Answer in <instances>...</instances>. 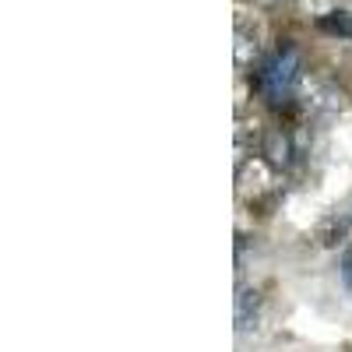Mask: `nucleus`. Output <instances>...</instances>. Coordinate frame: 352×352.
I'll return each mask as SVG.
<instances>
[{
    "label": "nucleus",
    "mask_w": 352,
    "mask_h": 352,
    "mask_svg": "<svg viewBox=\"0 0 352 352\" xmlns=\"http://www.w3.org/2000/svg\"><path fill=\"white\" fill-rule=\"evenodd\" d=\"M254 53H257V39L240 25V28H236V64H240V67L250 64V56H254Z\"/></svg>",
    "instance_id": "nucleus-4"
},
{
    "label": "nucleus",
    "mask_w": 352,
    "mask_h": 352,
    "mask_svg": "<svg viewBox=\"0 0 352 352\" xmlns=\"http://www.w3.org/2000/svg\"><path fill=\"white\" fill-rule=\"evenodd\" d=\"M303 96H307V106L310 109H324V113H331V109H342L345 102V96L338 92V88H331V85H324V81H310L307 88H303Z\"/></svg>",
    "instance_id": "nucleus-2"
},
{
    "label": "nucleus",
    "mask_w": 352,
    "mask_h": 352,
    "mask_svg": "<svg viewBox=\"0 0 352 352\" xmlns=\"http://www.w3.org/2000/svg\"><path fill=\"white\" fill-rule=\"evenodd\" d=\"M342 282H345V285L352 289V247H349V250L342 254Z\"/></svg>",
    "instance_id": "nucleus-8"
},
{
    "label": "nucleus",
    "mask_w": 352,
    "mask_h": 352,
    "mask_svg": "<svg viewBox=\"0 0 352 352\" xmlns=\"http://www.w3.org/2000/svg\"><path fill=\"white\" fill-rule=\"evenodd\" d=\"M349 219H331L324 229H320V243H338V236H345Z\"/></svg>",
    "instance_id": "nucleus-7"
},
{
    "label": "nucleus",
    "mask_w": 352,
    "mask_h": 352,
    "mask_svg": "<svg viewBox=\"0 0 352 352\" xmlns=\"http://www.w3.org/2000/svg\"><path fill=\"white\" fill-rule=\"evenodd\" d=\"M320 28H324V32H338V36H352V18L335 11L328 18H320Z\"/></svg>",
    "instance_id": "nucleus-6"
},
{
    "label": "nucleus",
    "mask_w": 352,
    "mask_h": 352,
    "mask_svg": "<svg viewBox=\"0 0 352 352\" xmlns=\"http://www.w3.org/2000/svg\"><path fill=\"white\" fill-rule=\"evenodd\" d=\"M264 152H268L272 166H289V141L282 134H272L268 144H264Z\"/></svg>",
    "instance_id": "nucleus-5"
},
{
    "label": "nucleus",
    "mask_w": 352,
    "mask_h": 352,
    "mask_svg": "<svg viewBox=\"0 0 352 352\" xmlns=\"http://www.w3.org/2000/svg\"><path fill=\"white\" fill-rule=\"evenodd\" d=\"M296 85H300V53L296 50L275 53L257 74V92L268 102H282Z\"/></svg>",
    "instance_id": "nucleus-1"
},
{
    "label": "nucleus",
    "mask_w": 352,
    "mask_h": 352,
    "mask_svg": "<svg viewBox=\"0 0 352 352\" xmlns=\"http://www.w3.org/2000/svg\"><path fill=\"white\" fill-rule=\"evenodd\" d=\"M257 307H261L257 289H240L236 292V331H247L254 324V320H257Z\"/></svg>",
    "instance_id": "nucleus-3"
}]
</instances>
